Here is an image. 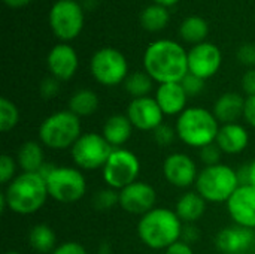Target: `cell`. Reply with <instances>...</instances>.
<instances>
[{
	"mask_svg": "<svg viewBox=\"0 0 255 254\" xmlns=\"http://www.w3.org/2000/svg\"><path fill=\"white\" fill-rule=\"evenodd\" d=\"M114 147L105 139L102 133H82L81 138L70 148L73 163L81 171L103 169L111 157Z\"/></svg>",
	"mask_w": 255,
	"mask_h": 254,
	"instance_id": "ba28073f",
	"label": "cell"
},
{
	"mask_svg": "<svg viewBox=\"0 0 255 254\" xmlns=\"http://www.w3.org/2000/svg\"><path fill=\"white\" fill-rule=\"evenodd\" d=\"M245 111V99L242 94L229 91L221 94L214 103V115L220 124H232L238 123L239 118H244Z\"/></svg>",
	"mask_w": 255,
	"mask_h": 254,
	"instance_id": "44dd1931",
	"label": "cell"
},
{
	"mask_svg": "<svg viewBox=\"0 0 255 254\" xmlns=\"http://www.w3.org/2000/svg\"><path fill=\"white\" fill-rule=\"evenodd\" d=\"M128 120L131 121L133 127L142 132H154L157 127L163 124L164 114L158 106L155 97H139L131 99L127 106Z\"/></svg>",
	"mask_w": 255,
	"mask_h": 254,
	"instance_id": "9a60e30c",
	"label": "cell"
},
{
	"mask_svg": "<svg viewBox=\"0 0 255 254\" xmlns=\"http://www.w3.org/2000/svg\"><path fill=\"white\" fill-rule=\"evenodd\" d=\"M49 198L45 178L39 172L16 175L0 195V210L6 208L18 216H30L43 208Z\"/></svg>",
	"mask_w": 255,
	"mask_h": 254,
	"instance_id": "7a4b0ae2",
	"label": "cell"
},
{
	"mask_svg": "<svg viewBox=\"0 0 255 254\" xmlns=\"http://www.w3.org/2000/svg\"><path fill=\"white\" fill-rule=\"evenodd\" d=\"M184 223L175 210L155 207L139 219L137 237L151 250H167L181 241Z\"/></svg>",
	"mask_w": 255,
	"mask_h": 254,
	"instance_id": "3957f363",
	"label": "cell"
},
{
	"mask_svg": "<svg viewBox=\"0 0 255 254\" xmlns=\"http://www.w3.org/2000/svg\"><path fill=\"white\" fill-rule=\"evenodd\" d=\"M16 168H18V163L13 160V157H10L9 154H1V157H0V183L7 186L15 178Z\"/></svg>",
	"mask_w": 255,
	"mask_h": 254,
	"instance_id": "1f68e13d",
	"label": "cell"
},
{
	"mask_svg": "<svg viewBox=\"0 0 255 254\" xmlns=\"http://www.w3.org/2000/svg\"><path fill=\"white\" fill-rule=\"evenodd\" d=\"M4 254H21L19 252H15V250H12V252H6Z\"/></svg>",
	"mask_w": 255,
	"mask_h": 254,
	"instance_id": "bcb514c9",
	"label": "cell"
},
{
	"mask_svg": "<svg viewBox=\"0 0 255 254\" xmlns=\"http://www.w3.org/2000/svg\"><path fill=\"white\" fill-rule=\"evenodd\" d=\"M152 85L154 79L146 72H133L124 81V88L133 99L149 96V93L152 91Z\"/></svg>",
	"mask_w": 255,
	"mask_h": 254,
	"instance_id": "f1b7e54d",
	"label": "cell"
},
{
	"mask_svg": "<svg viewBox=\"0 0 255 254\" xmlns=\"http://www.w3.org/2000/svg\"><path fill=\"white\" fill-rule=\"evenodd\" d=\"M28 246L39 254H51L57 249V235L54 229L45 223L36 225L28 232Z\"/></svg>",
	"mask_w": 255,
	"mask_h": 254,
	"instance_id": "d4e9b609",
	"label": "cell"
},
{
	"mask_svg": "<svg viewBox=\"0 0 255 254\" xmlns=\"http://www.w3.org/2000/svg\"><path fill=\"white\" fill-rule=\"evenodd\" d=\"M223 55L220 48L211 42H202L194 45L188 51V73H193L202 79L212 78L221 67Z\"/></svg>",
	"mask_w": 255,
	"mask_h": 254,
	"instance_id": "4fadbf2b",
	"label": "cell"
},
{
	"mask_svg": "<svg viewBox=\"0 0 255 254\" xmlns=\"http://www.w3.org/2000/svg\"><path fill=\"white\" fill-rule=\"evenodd\" d=\"M152 136H154V141L160 147H170L178 135H176V130L173 127L166 126V124H161L160 127H157L152 132Z\"/></svg>",
	"mask_w": 255,
	"mask_h": 254,
	"instance_id": "e575fe53",
	"label": "cell"
},
{
	"mask_svg": "<svg viewBox=\"0 0 255 254\" xmlns=\"http://www.w3.org/2000/svg\"><path fill=\"white\" fill-rule=\"evenodd\" d=\"M16 163L22 172H39L45 165V153L42 144L37 141H27L21 144L16 154Z\"/></svg>",
	"mask_w": 255,
	"mask_h": 254,
	"instance_id": "cb8c5ba5",
	"label": "cell"
},
{
	"mask_svg": "<svg viewBox=\"0 0 255 254\" xmlns=\"http://www.w3.org/2000/svg\"><path fill=\"white\" fill-rule=\"evenodd\" d=\"M46 64L51 76L57 78L58 81H69L75 76L79 67V58L75 48H72L69 43H58L49 51Z\"/></svg>",
	"mask_w": 255,
	"mask_h": 254,
	"instance_id": "ac0fdd59",
	"label": "cell"
},
{
	"mask_svg": "<svg viewBox=\"0 0 255 254\" xmlns=\"http://www.w3.org/2000/svg\"><path fill=\"white\" fill-rule=\"evenodd\" d=\"M49 198L60 204H75L87 193V180L81 169L72 166H55L46 177Z\"/></svg>",
	"mask_w": 255,
	"mask_h": 254,
	"instance_id": "52a82bcc",
	"label": "cell"
},
{
	"mask_svg": "<svg viewBox=\"0 0 255 254\" xmlns=\"http://www.w3.org/2000/svg\"><path fill=\"white\" fill-rule=\"evenodd\" d=\"M67 106V109L79 118L90 117L99 109V96L90 88H81L70 96Z\"/></svg>",
	"mask_w": 255,
	"mask_h": 254,
	"instance_id": "484cf974",
	"label": "cell"
},
{
	"mask_svg": "<svg viewBox=\"0 0 255 254\" xmlns=\"http://www.w3.org/2000/svg\"><path fill=\"white\" fill-rule=\"evenodd\" d=\"M208 33H209L208 22L199 15L187 16L179 25V36L182 37V40L188 43L197 45V43L205 42Z\"/></svg>",
	"mask_w": 255,
	"mask_h": 254,
	"instance_id": "4316f807",
	"label": "cell"
},
{
	"mask_svg": "<svg viewBox=\"0 0 255 254\" xmlns=\"http://www.w3.org/2000/svg\"><path fill=\"white\" fill-rule=\"evenodd\" d=\"M206 204L208 202L197 192H187L178 199L175 213L184 225L196 223L206 213Z\"/></svg>",
	"mask_w": 255,
	"mask_h": 254,
	"instance_id": "603a6c76",
	"label": "cell"
},
{
	"mask_svg": "<svg viewBox=\"0 0 255 254\" xmlns=\"http://www.w3.org/2000/svg\"><path fill=\"white\" fill-rule=\"evenodd\" d=\"M164 254H194L193 247L184 241H178L176 244L170 246L167 250H164Z\"/></svg>",
	"mask_w": 255,
	"mask_h": 254,
	"instance_id": "b9f144b4",
	"label": "cell"
},
{
	"mask_svg": "<svg viewBox=\"0 0 255 254\" xmlns=\"http://www.w3.org/2000/svg\"><path fill=\"white\" fill-rule=\"evenodd\" d=\"M120 205V192L111 187L99 190L93 196V207L99 211H108Z\"/></svg>",
	"mask_w": 255,
	"mask_h": 254,
	"instance_id": "4dcf8cb0",
	"label": "cell"
},
{
	"mask_svg": "<svg viewBox=\"0 0 255 254\" xmlns=\"http://www.w3.org/2000/svg\"><path fill=\"white\" fill-rule=\"evenodd\" d=\"M19 123V109L7 97H0V130L7 133Z\"/></svg>",
	"mask_w": 255,
	"mask_h": 254,
	"instance_id": "f546056e",
	"label": "cell"
},
{
	"mask_svg": "<svg viewBox=\"0 0 255 254\" xmlns=\"http://www.w3.org/2000/svg\"><path fill=\"white\" fill-rule=\"evenodd\" d=\"M185 93L188 94V97H194L199 96L203 90H205V79L193 75V73H187L185 78L181 81Z\"/></svg>",
	"mask_w": 255,
	"mask_h": 254,
	"instance_id": "836d02e7",
	"label": "cell"
},
{
	"mask_svg": "<svg viewBox=\"0 0 255 254\" xmlns=\"http://www.w3.org/2000/svg\"><path fill=\"white\" fill-rule=\"evenodd\" d=\"M60 82L61 81H58L57 78H54V76H46L42 82H40V96L43 97V99H46V100H49V99H54L57 94H58V91H60Z\"/></svg>",
	"mask_w": 255,
	"mask_h": 254,
	"instance_id": "d590c367",
	"label": "cell"
},
{
	"mask_svg": "<svg viewBox=\"0 0 255 254\" xmlns=\"http://www.w3.org/2000/svg\"><path fill=\"white\" fill-rule=\"evenodd\" d=\"M200 238V231L196 226V223H187L182 228V235H181V241L193 246L194 243H197Z\"/></svg>",
	"mask_w": 255,
	"mask_h": 254,
	"instance_id": "f35d334b",
	"label": "cell"
},
{
	"mask_svg": "<svg viewBox=\"0 0 255 254\" xmlns=\"http://www.w3.org/2000/svg\"><path fill=\"white\" fill-rule=\"evenodd\" d=\"M254 246V229L238 225L223 228L215 237V247L221 254H247Z\"/></svg>",
	"mask_w": 255,
	"mask_h": 254,
	"instance_id": "e0dca14e",
	"label": "cell"
},
{
	"mask_svg": "<svg viewBox=\"0 0 255 254\" xmlns=\"http://www.w3.org/2000/svg\"><path fill=\"white\" fill-rule=\"evenodd\" d=\"M81 135V118L69 109L48 115L39 126V142L49 150L72 148Z\"/></svg>",
	"mask_w": 255,
	"mask_h": 254,
	"instance_id": "5b68a950",
	"label": "cell"
},
{
	"mask_svg": "<svg viewBox=\"0 0 255 254\" xmlns=\"http://www.w3.org/2000/svg\"><path fill=\"white\" fill-rule=\"evenodd\" d=\"M48 19L54 34L60 40L69 42L78 37L84 28V7L76 0H57Z\"/></svg>",
	"mask_w": 255,
	"mask_h": 254,
	"instance_id": "8fae6325",
	"label": "cell"
},
{
	"mask_svg": "<svg viewBox=\"0 0 255 254\" xmlns=\"http://www.w3.org/2000/svg\"><path fill=\"white\" fill-rule=\"evenodd\" d=\"M164 180L176 189L196 186L199 171L196 162L185 153H172L163 162Z\"/></svg>",
	"mask_w": 255,
	"mask_h": 254,
	"instance_id": "7c38bea8",
	"label": "cell"
},
{
	"mask_svg": "<svg viewBox=\"0 0 255 254\" xmlns=\"http://www.w3.org/2000/svg\"><path fill=\"white\" fill-rule=\"evenodd\" d=\"M242 88L247 97L255 96V69H248L242 76Z\"/></svg>",
	"mask_w": 255,
	"mask_h": 254,
	"instance_id": "ab89813d",
	"label": "cell"
},
{
	"mask_svg": "<svg viewBox=\"0 0 255 254\" xmlns=\"http://www.w3.org/2000/svg\"><path fill=\"white\" fill-rule=\"evenodd\" d=\"M224 153L221 151V148L215 142L199 150V157H200V160H202V163L205 166H214V165L221 163V156Z\"/></svg>",
	"mask_w": 255,
	"mask_h": 254,
	"instance_id": "d6a6232c",
	"label": "cell"
},
{
	"mask_svg": "<svg viewBox=\"0 0 255 254\" xmlns=\"http://www.w3.org/2000/svg\"><path fill=\"white\" fill-rule=\"evenodd\" d=\"M140 174L139 157L126 148H114L111 157L102 169L103 181L108 187L123 190L124 187L137 181Z\"/></svg>",
	"mask_w": 255,
	"mask_h": 254,
	"instance_id": "9c48e42d",
	"label": "cell"
},
{
	"mask_svg": "<svg viewBox=\"0 0 255 254\" xmlns=\"http://www.w3.org/2000/svg\"><path fill=\"white\" fill-rule=\"evenodd\" d=\"M215 144L221 148L224 154H241L250 145V132L239 123L221 124Z\"/></svg>",
	"mask_w": 255,
	"mask_h": 254,
	"instance_id": "ffe728a7",
	"label": "cell"
},
{
	"mask_svg": "<svg viewBox=\"0 0 255 254\" xmlns=\"http://www.w3.org/2000/svg\"><path fill=\"white\" fill-rule=\"evenodd\" d=\"M51 254H88L87 249L76 243V241H66L60 246H57V249Z\"/></svg>",
	"mask_w": 255,
	"mask_h": 254,
	"instance_id": "74e56055",
	"label": "cell"
},
{
	"mask_svg": "<svg viewBox=\"0 0 255 254\" xmlns=\"http://www.w3.org/2000/svg\"><path fill=\"white\" fill-rule=\"evenodd\" d=\"M133 129L134 127L127 115L115 114L106 118L102 129V135L114 148H121V145H124L131 138Z\"/></svg>",
	"mask_w": 255,
	"mask_h": 254,
	"instance_id": "7402d4cb",
	"label": "cell"
},
{
	"mask_svg": "<svg viewBox=\"0 0 255 254\" xmlns=\"http://www.w3.org/2000/svg\"><path fill=\"white\" fill-rule=\"evenodd\" d=\"M250 186L255 187V159L250 163Z\"/></svg>",
	"mask_w": 255,
	"mask_h": 254,
	"instance_id": "ee69618b",
	"label": "cell"
},
{
	"mask_svg": "<svg viewBox=\"0 0 255 254\" xmlns=\"http://www.w3.org/2000/svg\"><path fill=\"white\" fill-rule=\"evenodd\" d=\"M143 67L158 84L181 82L188 73V52L175 40L158 39L145 49Z\"/></svg>",
	"mask_w": 255,
	"mask_h": 254,
	"instance_id": "6da1fadb",
	"label": "cell"
},
{
	"mask_svg": "<svg viewBox=\"0 0 255 254\" xmlns=\"http://www.w3.org/2000/svg\"><path fill=\"white\" fill-rule=\"evenodd\" d=\"M4 4H7L12 9H18V7H24L25 4H28L31 0H3Z\"/></svg>",
	"mask_w": 255,
	"mask_h": 254,
	"instance_id": "7bdbcfd3",
	"label": "cell"
},
{
	"mask_svg": "<svg viewBox=\"0 0 255 254\" xmlns=\"http://www.w3.org/2000/svg\"><path fill=\"white\" fill-rule=\"evenodd\" d=\"M220 126L212 111L202 106H190L178 115L175 130L181 142L200 150L217 141Z\"/></svg>",
	"mask_w": 255,
	"mask_h": 254,
	"instance_id": "277c9868",
	"label": "cell"
},
{
	"mask_svg": "<svg viewBox=\"0 0 255 254\" xmlns=\"http://www.w3.org/2000/svg\"><path fill=\"white\" fill-rule=\"evenodd\" d=\"M155 100L164 115L173 117L181 115L187 109L188 94L181 82H167L158 85L155 91Z\"/></svg>",
	"mask_w": 255,
	"mask_h": 254,
	"instance_id": "d6986e66",
	"label": "cell"
},
{
	"mask_svg": "<svg viewBox=\"0 0 255 254\" xmlns=\"http://www.w3.org/2000/svg\"><path fill=\"white\" fill-rule=\"evenodd\" d=\"M154 3H157V4H161V6H164V7H169V6H173V4H176L179 0H152Z\"/></svg>",
	"mask_w": 255,
	"mask_h": 254,
	"instance_id": "f6af8a7d",
	"label": "cell"
},
{
	"mask_svg": "<svg viewBox=\"0 0 255 254\" xmlns=\"http://www.w3.org/2000/svg\"><path fill=\"white\" fill-rule=\"evenodd\" d=\"M90 72L99 84L115 87L127 79L128 63L124 54L118 49L102 48L93 54L90 60Z\"/></svg>",
	"mask_w": 255,
	"mask_h": 254,
	"instance_id": "30bf717a",
	"label": "cell"
},
{
	"mask_svg": "<svg viewBox=\"0 0 255 254\" xmlns=\"http://www.w3.org/2000/svg\"><path fill=\"white\" fill-rule=\"evenodd\" d=\"M169 18H170V15H169L167 7L157 4V3H152L140 12L139 19H140V25L145 30L154 33V31L163 30L167 25Z\"/></svg>",
	"mask_w": 255,
	"mask_h": 254,
	"instance_id": "83f0119b",
	"label": "cell"
},
{
	"mask_svg": "<svg viewBox=\"0 0 255 254\" xmlns=\"http://www.w3.org/2000/svg\"><path fill=\"white\" fill-rule=\"evenodd\" d=\"M244 120L247 121V124H250L255 129V96H250L245 99Z\"/></svg>",
	"mask_w": 255,
	"mask_h": 254,
	"instance_id": "60d3db41",
	"label": "cell"
},
{
	"mask_svg": "<svg viewBox=\"0 0 255 254\" xmlns=\"http://www.w3.org/2000/svg\"><path fill=\"white\" fill-rule=\"evenodd\" d=\"M227 211L235 225L255 231V187L239 186L227 201Z\"/></svg>",
	"mask_w": 255,
	"mask_h": 254,
	"instance_id": "2e32d148",
	"label": "cell"
},
{
	"mask_svg": "<svg viewBox=\"0 0 255 254\" xmlns=\"http://www.w3.org/2000/svg\"><path fill=\"white\" fill-rule=\"evenodd\" d=\"M241 186L238 169L229 165L218 163L214 166H205L197 177L196 192L212 204H227L232 195Z\"/></svg>",
	"mask_w": 255,
	"mask_h": 254,
	"instance_id": "8992f818",
	"label": "cell"
},
{
	"mask_svg": "<svg viewBox=\"0 0 255 254\" xmlns=\"http://www.w3.org/2000/svg\"><path fill=\"white\" fill-rule=\"evenodd\" d=\"M157 192L155 189L143 181H134L133 184L120 190V207L133 216H145L155 208Z\"/></svg>",
	"mask_w": 255,
	"mask_h": 254,
	"instance_id": "5bb4252c",
	"label": "cell"
},
{
	"mask_svg": "<svg viewBox=\"0 0 255 254\" xmlns=\"http://www.w3.org/2000/svg\"><path fill=\"white\" fill-rule=\"evenodd\" d=\"M236 55H238V60L242 63V64H245V66H255V45L253 43H245V45H242L239 49H238V52H236Z\"/></svg>",
	"mask_w": 255,
	"mask_h": 254,
	"instance_id": "8d00e7d4",
	"label": "cell"
}]
</instances>
